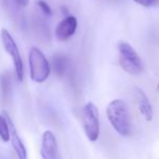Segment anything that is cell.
Segmentation results:
<instances>
[{
	"label": "cell",
	"mask_w": 159,
	"mask_h": 159,
	"mask_svg": "<svg viewBox=\"0 0 159 159\" xmlns=\"http://www.w3.org/2000/svg\"><path fill=\"white\" fill-rule=\"evenodd\" d=\"M0 139L3 142H8L11 139V128L9 120L0 115Z\"/></svg>",
	"instance_id": "30bf717a"
},
{
	"label": "cell",
	"mask_w": 159,
	"mask_h": 159,
	"mask_svg": "<svg viewBox=\"0 0 159 159\" xmlns=\"http://www.w3.org/2000/svg\"><path fill=\"white\" fill-rule=\"evenodd\" d=\"M54 68H55V73L57 76H63L66 73L67 69V62L64 57H57L54 60Z\"/></svg>",
	"instance_id": "7c38bea8"
},
{
	"label": "cell",
	"mask_w": 159,
	"mask_h": 159,
	"mask_svg": "<svg viewBox=\"0 0 159 159\" xmlns=\"http://www.w3.org/2000/svg\"><path fill=\"white\" fill-rule=\"evenodd\" d=\"M28 61H30V78L35 82H43L48 79L50 75V64L47 60L46 55L42 53L41 50L34 47L30 49V55H28Z\"/></svg>",
	"instance_id": "3957f363"
},
{
	"label": "cell",
	"mask_w": 159,
	"mask_h": 159,
	"mask_svg": "<svg viewBox=\"0 0 159 159\" xmlns=\"http://www.w3.org/2000/svg\"><path fill=\"white\" fill-rule=\"evenodd\" d=\"M38 6H39V8L42 10V12L46 13L47 15H52V10H51L50 6H49L46 1L40 0V1H38Z\"/></svg>",
	"instance_id": "5bb4252c"
},
{
	"label": "cell",
	"mask_w": 159,
	"mask_h": 159,
	"mask_svg": "<svg viewBox=\"0 0 159 159\" xmlns=\"http://www.w3.org/2000/svg\"><path fill=\"white\" fill-rule=\"evenodd\" d=\"M134 2L145 8H154L159 6V0H134Z\"/></svg>",
	"instance_id": "4fadbf2b"
},
{
	"label": "cell",
	"mask_w": 159,
	"mask_h": 159,
	"mask_svg": "<svg viewBox=\"0 0 159 159\" xmlns=\"http://www.w3.org/2000/svg\"><path fill=\"white\" fill-rule=\"evenodd\" d=\"M119 51L120 66L130 75H140L143 71V63L133 47L126 41H120L117 46Z\"/></svg>",
	"instance_id": "7a4b0ae2"
},
{
	"label": "cell",
	"mask_w": 159,
	"mask_h": 159,
	"mask_svg": "<svg viewBox=\"0 0 159 159\" xmlns=\"http://www.w3.org/2000/svg\"><path fill=\"white\" fill-rule=\"evenodd\" d=\"M41 157L43 159H62L59 152L57 138L51 131H46L42 134Z\"/></svg>",
	"instance_id": "8992f818"
},
{
	"label": "cell",
	"mask_w": 159,
	"mask_h": 159,
	"mask_svg": "<svg viewBox=\"0 0 159 159\" xmlns=\"http://www.w3.org/2000/svg\"><path fill=\"white\" fill-rule=\"evenodd\" d=\"M1 92H2V100H3L4 103H7L9 98H10L11 84H10V78L6 74L1 76Z\"/></svg>",
	"instance_id": "8fae6325"
},
{
	"label": "cell",
	"mask_w": 159,
	"mask_h": 159,
	"mask_svg": "<svg viewBox=\"0 0 159 159\" xmlns=\"http://www.w3.org/2000/svg\"><path fill=\"white\" fill-rule=\"evenodd\" d=\"M1 41L3 44L4 50L7 51V53H9L11 57H12L13 65H14L15 69V75H16L19 81H23L24 78V64L23 60H22L21 53L17 48L16 42L14 41L13 37L11 36V34L7 30H1Z\"/></svg>",
	"instance_id": "5b68a950"
},
{
	"label": "cell",
	"mask_w": 159,
	"mask_h": 159,
	"mask_svg": "<svg viewBox=\"0 0 159 159\" xmlns=\"http://www.w3.org/2000/svg\"><path fill=\"white\" fill-rule=\"evenodd\" d=\"M77 19L73 15H67L57 26L55 37L59 41H66L76 33L77 30Z\"/></svg>",
	"instance_id": "52a82bcc"
},
{
	"label": "cell",
	"mask_w": 159,
	"mask_h": 159,
	"mask_svg": "<svg viewBox=\"0 0 159 159\" xmlns=\"http://www.w3.org/2000/svg\"><path fill=\"white\" fill-rule=\"evenodd\" d=\"M14 1L17 6L22 7V8H25V7H27L28 3H30V0H14Z\"/></svg>",
	"instance_id": "9a60e30c"
},
{
	"label": "cell",
	"mask_w": 159,
	"mask_h": 159,
	"mask_svg": "<svg viewBox=\"0 0 159 159\" xmlns=\"http://www.w3.org/2000/svg\"><path fill=\"white\" fill-rule=\"evenodd\" d=\"M82 122L86 135L91 142L98 141L100 136V116L98 107L92 102L84 105L82 111Z\"/></svg>",
	"instance_id": "277c9868"
},
{
	"label": "cell",
	"mask_w": 159,
	"mask_h": 159,
	"mask_svg": "<svg viewBox=\"0 0 159 159\" xmlns=\"http://www.w3.org/2000/svg\"><path fill=\"white\" fill-rule=\"evenodd\" d=\"M106 113L111 127L117 133L122 136H128L131 133V120L126 102L119 98L111 101L107 106Z\"/></svg>",
	"instance_id": "6da1fadb"
},
{
	"label": "cell",
	"mask_w": 159,
	"mask_h": 159,
	"mask_svg": "<svg viewBox=\"0 0 159 159\" xmlns=\"http://www.w3.org/2000/svg\"><path fill=\"white\" fill-rule=\"evenodd\" d=\"M135 100L136 104H138L139 111H140L141 115L145 118V120L151 121L153 119V107L149 102L147 95L145 94V92L143 90H141L140 88L135 89Z\"/></svg>",
	"instance_id": "ba28073f"
},
{
	"label": "cell",
	"mask_w": 159,
	"mask_h": 159,
	"mask_svg": "<svg viewBox=\"0 0 159 159\" xmlns=\"http://www.w3.org/2000/svg\"><path fill=\"white\" fill-rule=\"evenodd\" d=\"M157 90H158V92H159V84H158V86H157Z\"/></svg>",
	"instance_id": "2e32d148"
},
{
	"label": "cell",
	"mask_w": 159,
	"mask_h": 159,
	"mask_svg": "<svg viewBox=\"0 0 159 159\" xmlns=\"http://www.w3.org/2000/svg\"><path fill=\"white\" fill-rule=\"evenodd\" d=\"M9 120V124H10V128H11V138H12V144H13V148H14L15 153L17 155V158L19 159H27V152H26V147L24 145L23 141L21 140V138L17 134L15 128L13 127L12 122Z\"/></svg>",
	"instance_id": "9c48e42d"
}]
</instances>
